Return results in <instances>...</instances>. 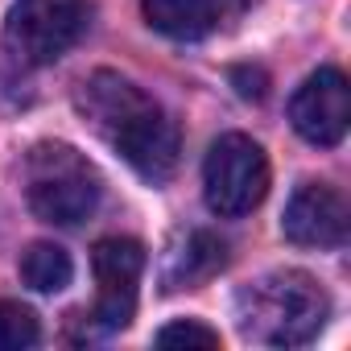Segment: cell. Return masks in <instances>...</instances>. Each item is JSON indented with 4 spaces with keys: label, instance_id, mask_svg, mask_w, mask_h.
<instances>
[{
    "label": "cell",
    "instance_id": "obj_8",
    "mask_svg": "<svg viewBox=\"0 0 351 351\" xmlns=\"http://www.w3.org/2000/svg\"><path fill=\"white\" fill-rule=\"evenodd\" d=\"M281 232L302 248H339L347 240V199L326 182H302L285 203Z\"/></svg>",
    "mask_w": 351,
    "mask_h": 351
},
{
    "label": "cell",
    "instance_id": "obj_10",
    "mask_svg": "<svg viewBox=\"0 0 351 351\" xmlns=\"http://www.w3.org/2000/svg\"><path fill=\"white\" fill-rule=\"evenodd\" d=\"M141 9L157 34L173 42H199L219 25L223 0H141Z\"/></svg>",
    "mask_w": 351,
    "mask_h": 351
},
{
    "label": "cell",
    "instance_id": "obj_3",
    "mask_svg": "<svg viewBox=\"0 0 351 351\" xmlns=\"http://www.w3.org/2000/svg\"><path fill=\"white\" fill-rule=\"evenodd\" d=\"M25 199L42 223L75 228L95 215L104 199V178L75 145L42 141L25 157Z\"/></svg>",
    "mask_w": 351,
    "mask_h": 351
},
{
    "label": "cell",
    "instance_id": "obj_9",
    "mask_svg": "<svg viewBox=\"0 0 351 351\" xmlns=\"http://www.w3.org/2000/svg\"><path fill=\"white\" fill-rule=\"evenodd\" d=\"M223 265H228V244H223L219 236L195 228V232H186V236L173 240L161 277H165V289H199V285H207Z\"/></svg>",
    "mask_w": 351,
    "mask_h": 351
},
{
    "label": "cell",
    "instance_id": "obj_12",
    "mask_svg": "<svg viewBox=\"0 0 351 351\" xmlns=\"http://www.w3.org/2000/svg\"><path fill=\"white\" fill-rule=\"evenodd\" d=\"M38 339H42L38 314L21 302L0 298V351H21V347H34Z\"/></svg>",
    "mask_w": 351,
    "mask_h": 351
},
{
    "label": "cell",
    "instance_id": "obj_2",
    "mask_svg": "<svg viewBox=\"0 0 351 351\" xmlns=\"http://www.w3.org/2000/svg\"><path fill=\"white\" fill-rule=\"evenodd\" d=\"M326 318H330V298L302 269L265 273L236 293V326L248 343L302 347L318 339Z\"/></svg>",
    "mask_w": 351,
    "mask_h": 351
},
{
    "label": "cell",
    "instance_id": "obj_11",
    "mask_svg": "<svg viewBox=\"0 0 351 351\" xmlns=\"http://www.w3.org/2000/svg\"><path fill=\"white\" fill-rule=\"evenodd\" d=\"M75 277V261L62 244H50V240H38L21 252V281L38 293H62Z\"/></svg>",
    "mask_w": 351,
    "mask_h": 351
},
{
    "label": "cell",
    "instance_id": "obj_6",
    "mask_svg": "<svg viewBox=\"0 0 351 351\" xmlns=\"http://www.w3.org/2000/svg\"><path fill=\"white\" fill-rule=\"evenodd\" d=\"M91 269L99 281L95 293V322L104 330H124L136 314V289H141V273H145V248L128 236H112L99 240L91 252Z\"/></svg>",
    "mask_w": 351,
    "mask_h": 351
},
{
    "label": "cell",
    "instance_id": "obj_7",
    "mask_svg": "<svg viewBox=\"0 0 351 351\" xmlns=\"http://www.w3.org/2000/svg\"><path fill=\"white\" fill-rule=\"evenodd\" d=\"M289 124L298 128L302 141L318 149H335L347 136L351 124V91L347 75L335 66H318L289 99Z\"/></svg>",
    "mask_w": 351,
    "mask_h": 351
},
{
    "label": "cell",
    "instance_id": "obj_1",
    "mask_svg": "<svg viewBox=\"0 0 351 351\" xmlns=\"http://www.w3.org/2000/svg\"><path fill=\"white\" fill-rule=\"evenodd\" d=\"M75 108L83 124L108 141L141 178L149 182H169L178 169V124L169 120V112L145 95L136 83H128L116 71H95L91 79L79 83Z\"/></svg>",
    "mask_w": 351,
    "mask_h": 351
},
{
    "label": "cell",
    "instance_id": "obj_5",
    "mask_svg": "<svg viewBox=\"0 0 351 351\" xmlns=\"http://www.w3.org/2000/svg\"><path fill=\"white\" fill-rule=\"evenodd\" d=\"M269 195V157L244 132H223L203 161V199L215 215L240 219Z\"/></svg>",
    "mask_w": 351,
    "mask_h": 351
},
{
    "label": "cell",
    "instance_id": "obj_4",
    "mask_svg": "<svg viewBox=\"0 0 351 351\" xmlns=\"http://www.w3.org/2000/svg\"><path fill=\"white\" fill-rule=\"evenodd\" d=\"M91 29L87 0H17L5 21V54L21 71L58 62Z\"/></svg>",
    "mask_w": 351,
    "mask_h": 351
},
{
    "label": "cell",
    "instance_id": "obj_13",
    "mask_svg": "<svg viewBox=\"0 0 351 351\" xmlns=\"http://www.w3.org/2000/svg\"><path fill=\"white\" fill-rule=\"evenodd\" d=\"M157 343L161 347H219V330H211L195 318H178L157 330Z\"/></svg>",
    "mask_w": 351,
    "mask_h": 351
}]
</instances>
